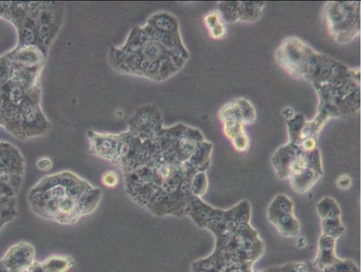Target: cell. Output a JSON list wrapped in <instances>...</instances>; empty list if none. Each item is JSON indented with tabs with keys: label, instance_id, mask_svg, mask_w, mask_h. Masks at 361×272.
<instances>
[{
	"label": "cell",
	"instance_id": "cell-1",
	"mask_svg": "<svg viewBox=\"0 0 361 272\" xmlns=\"http://www.w3.org/2000/svg\"><path fill=\"white\" fill-rule=\"evenodd\" d=\"M87 135L90 153L117 167L127 194L156 216H187L207 190L212 143L189 125L164 127L154 106L137 110L123 132Z\"/></svg>",
	"mask_w": 361,
	"mask_h": 272
},
{
	"label": "cell",
	"instance_id": "cell-2",
	"mask_svg": "<svg viewBox=\"0 0 361 272\" xmlns=\"http://www.w3.org/2000/svg\"><path fill=\"white\" fill-rule=\"evenodd\" d=\"M45 55L37 47L17 45L0 56V125L21 140L44 135L50 128L40 108Z\"/></svg>",
	"mask_w": 361,
	"mask_h": 272
},
{
	"label": "cell",
	"instance_id": "cell-3",
	"mask_svg": "<svg viewBox=\"0 0 361 272\" xmlns=\"http://www.w3.org/2000/svg\"><path fill=\"white\" fill-rule=\"evenodd\" d=\"M189 57L173 15L159 12L143 27L132 29L126 42L109 50L110 64L117 71L164 81L180 70Z\"/></svg>",
	"mask_w": 361,
	"mask_h": 272
},
{
	"label": "cell",
	"instance_id": "cell-4",
	"mask_svg": "<svg viewBox=\"0 0 361 272\" xmlns=\"http://www.w3.org/2000/svg\"><path fill=\"white\" fill-rule=\"evenodd\" d=\"M102 191L70 171L42 177L29 190L27 202L37 216L61 225H73L92 214Z\"/></svg>",
	"mask_w": 361,
	"mask_h": 272
},
{
	"label": "cell",
	"instance_id": "cell-5",
	"mask_svg": "<svg viewBox=\"0 0 361 272\" xmlns=\"http://www.w3.org/2000/svg\"><path fill=\"white\" fill-rule=\"evenodd\" d=\"M63 2H0V17L16 26L20 46L47 52L60 29Z\"/></svg>",
	"mask_w": 361,
	"mask_h": 272
},
{
	"label": "cell",
	"instance_id": "cell-6",
	"mask_svg": "<svg viewBox=\"0 0 361 272\" xmlns=\"http://www.w3.org/2000/svg\"><path fill=\"white\" fill-rule=\"evenodd\" d=\"M276 60L290 76L314 85L336 80L351 68L332 58L313 50L295 37L286 38L276 51Z\"/></svg>",
	"mask_w": 361,
	"mask_h": 272
},
{
	"label": "cell",
	"instance_id": "cell-7",
	"mask_svg": "<svg viewBox=\"0 0 361 272\" xmlns=\"http://www.w3.org/2000/svg\"><path fill=\"white\" fill-rule=\"evenodd\" d=\"M360 69L333 81L313 85L319 99L318 113L330 118L356 113L360 106Z\"/></svg>",
	"mask_w": 361,
	"mask_h": 272
},
{
	"label": "cell",
	"instance_id": "cell-8",
	"mask_svg": "<svg viewBox=\"0 0 361 272\" xmlns=\"http://www.w3.org/2000/svg\"><path fill=\"white\" fill-rule=\"evenodd\" d=\"M327 32L337 43H350L360 32V1H329L323 9Z\"/></svg>",
	"mask_w": 361,
	"mask_h": 272
},
{
	"label": "cell",
	"instance_id": "cell-9",
	"mask_svg": "<svg viewBox=\"0 0 361 272\" xmlns=\"http://www.w3.org/2000/svg\"><path fill=\"white\" fill-rule=\"evenodd\" d=\"M271 162L276 175L281 179H290L309 169L322 171L319 150H302L288 142L280 147L273 154Z\"/></svg>",
	"mask_w": 361,
	"mask_h": 272
},
{
	"label": "cell",
	"instance_id": "cell-10",
	"mask_svg": "<svg viewBox=\"0 0 361 272\" xmlns=\"http://www.w3.org/2000/svg\"><path fill=\"white\" fill-rule=\"evenodd\" d=\"M267 218L285 237H295L300 232V223L293 214V202L285 194H279L274 197L269 206Z\"/></svg>",
	"mask_w": 361,
	"mask_h": 272
},
{
	"label": "cell",
	"instance_id": "cell-11",
	"mask_svg": "<svg viewBox=\"0 0 361 272\" xmlns=\"http://www.w3.org/2000/svg\"><path fill=\"white\" fill-rule=\"evenodd\" d=\"M35 248L27 242L9 247L0 259V272H25L35 260Z\"/></svg>",
	"mask_w": 361,
	"mask_h": 272
},
{
	"label": "cell",
	"instance_id": "cell-12",
	"mask_svg": "<svg viewBox=\"0 0 361 272\" xmlns=\"http://www.w3.org/2000/svg\"><path fill=\"white\" fill-rule=\"evenodd\" d=\"M221 122L233 120L245 125L252 124L256 118L253 105L247 99L238 98L226 104L219 112Z\"/></svg>",
	"mask_w": 361,
	"mask_h": 272
},
{
	"label": "cell",
	"instance_id": "cell-13",
	"mask_svg": "<svg viewBox=\"0 0 361 272\" xmlns=\"http://www.w3.org/2000/svg\"><path fill=\"white\" fill-rule=\"evenodd\" d=\"M75 265V260L69 255L52 254L43 261H33L27 272H67Z\"/></svg>",
	"mask_w": 361,
	"mask_h": 272
},
{
	"label": "cell",
	"instance_id": "cell-14",
	"mask_svg": "<svg viewBox=\"0 0 361 272\" xmlns=\"http://www.w3.org/2000/svg\"><path fill=\"white\" fill-rule=\"evenodd\" d=\"M336 240L323 235L320 236L317 254L312 262L317 268L324 271L340 259L335 254Z\"/></svg>",
	"mask_w": 361,
	"mask_h": 272
},
{
	"label": "cell",
	"instance_id": "cell-15",
	"mask_svg": "<svg viewBox=\"0 0 361 272\" xmlns=\"http://www.w3.org/2000/svg\"><path fill=\"white\" fill-rule=\"evenodd\" d=\"M225 135L231 140L233 148L240 152L249 147V139L244 130V125L233 120L221 122Z\"/></svg>",
	"mask_w": 361,
	"mask_h": 272
},
{
	"label": "cell",
	"instance_id": "cell-16",
	"mask_svg": "<svg viewBox=\"0 0 361 272\" xmlns=\"http://www.w3.org/2000/svg\"><path fill=\"white\" fill-rule=\"evenodd\" d=\"M264 2L238 1V21L252 23L260 18L262 15Z\"/></svg>",
	"mask_w": 361,
	"mask_h": 272
},
{
	"label": "cell",
	"instance_id": "cell-17",
	"mask_svg": "<svg viewBox=\"0 0 361 272\" xmlns=\"http://www.w3.org/2000/svg\"><path fill=\"white\" fill-rule=\"evenodd\" d=\"M222 20L217 10L209 11L203 18L209 35L214 39H221L226 37V29Z\"/></svg>",
	"mask_w": 361,
	"mask_h": 272
},
{
	"label": "cell",
	"instance_id": "cell-18",
	"mask_svg": "<svg viewBox=\"0 0 361 272\" xmlns=\"http://www.w3.org/2000/svg\"><path fill=\"white\" fill-rule=\"evenodd\" d=\"M257 272H326L317 268L312 262H292Z\"/></svg>",
	"mask_w": 361,
	"mask_h": 272
},
{
	"label": "cell",
	"instance_id": "cell-19",
	"mask_svg": "<svg viewBox=\"0 0 361 272\" xmlns=\"http://www.w3.org/2000/svg\"><path fill=\"white\" fill-rule=\"evenodd\" d=\"M317 213L322 219L341 217V210L336 201L329 197L322 199L317 204Z\"/></svg>",
	"mask_w": 361,
	"mask_h": 272
},
{
	"label": "cell",
	"instance_id": "cell-20",
	"mask_svg": "<svg viewBox=\"0 0 361 272\" xmlns=\"http://www.w3.org/2000/svg\"><path fill=\"white\" fill-rule=\"evenodd\" d=\"M287 120L288 142L299 145L300 142V133L306 119L303 115L298 113Z\"/></svg>",
	"mask_w": 361,
	"mask_h": 272
},
{
	"label": "cell",
	"instance_id": "cell-21",
	"mask_svg": "<svg viewBox=\"0 0 361 272\" xmlns=\"http://www.w3.org/2000/svg\"><path fill=\"white\" fill-rule=\"evenodd\" d=\"M238 1H222L218 4V11L223 20L228 23L238 21Z\"/></svg>",
	"mask_w": 361,
	"mask_h": 272
},
{
	"label": "cell",
	"instance_id": "cell-22",
	"mask_svg": "<svg viewBox=\"0 0 361 272\" xmlns=\"http://www.w3.org/2000/svg\"><path fill=\"white\" fill-rule=\"evenodd\" d=\"M324 271L326 272H360L357 265L348 259H339Z\"/></svg>",
	"mask_w": 361,
	"mask_h": 272
},
{
	"label": "cell",
	"instance_id": "cell-23",
	"mask_svg": "<svg viewBox=\"0 0 361 272\" xmlns=\"http://www.w3.org/2000/svg\"><path fill=\"white\" fill-rule=\"evenodd\" d=\"M101 182L105 187H114L119 182V177L114 171L108 170L102 174Z\"/></svg>",
	"mask_w": 361,
	"mask_h": 272
},
{
	"label": "cell",
	"instance_id": "cell-24",
	"mask_svg": "<svg viewBox=\"0 0 361 272\" xmlns=\"http://www.w3.org/2000/svg\"><path fill=\"white\" fill-rule=\"evenodd\" d=\"M37 167L41 171H49L52 167V162L48 157H42L36 163Z\"/></svg>",
	"mask_w": 361,
	"mask_h": 272
},
{
	"label": "cell",
	"instance_id": "cell-25",
	"mask_svg": "<svg viewBox=\"0 0 361 272\" xmlns=\"http://www.w3.org/2000/svg\"><path fill=\"white\" fill-rule=\"evenodd\" d=\"M338 187L345 190L350 187L351 179L346 175H342L336 180Z\"/></svg>",
	"mask_w": 361,
	"mask_h": 272
},
{
	"label": "cell",
	"instance_id": "cell-26",
	"mask_svg": "<svg viewBox=\"0 0 361 272\" xmlns=\"http://www.w3.org/2000/svg\"><path fill=\"white\" fill-rule=\"evenodd\" d=\"M283 116L286 118V120L290 119L294 116L293 111L290 108H286L282 111Z\"/></svg>",
	"mask_w": 361,
	"mask_h": 272
}]
</instances>
